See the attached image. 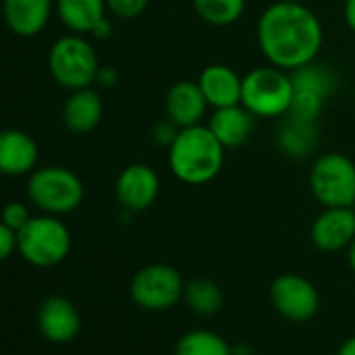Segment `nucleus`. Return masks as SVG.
Returning <instances> with one entry per match:
<instances>
[{
  "label": "nucleus",
  "instance_id": "473e14b6",
  "mask_svg": "<svg viewBox=\"0 0 355 355\" xmlns=\"http://www.w3.org/2000/svg\"><path fill=\"white\" fill-rule=\"evenodd\" d=\"M336 355H355V334L349 336L336 351Z\"/></svg>",
  "mask_w": 355,
  "mask_h": 355
},
{
  "label": "nucleus",
  "instance_id": "4be33fe9",
  "mask_svg": "<svg viewBox=\"0 0 355 355\" xmlns=\"http://www.w3.org/2000/svg\"><path fill=\"white\" fill-rule=\"evenodd\" d=\"M184 301L193 313L201 318H211L224 307V291L211 278H193L184 286Z\"/></svg>",
  "mask_w": 355,
  "mask_h": 355
},
{
  "label": "nucleus",
  "instance_id": "7ed1b4c3",
  "mask_svg": "<svg viewBox=\"0 0 355 355\" xmlns=\"http://www.w3.org/2000/svg\"><path fill=\"white\" fill-rule=\"evenodd\" d=\"M293 80L286 69L261 65L243 76L241 105L247 107L257 119L286 117L293 101Z\"/></svg>",
  "mask_w": 355,
  "mask_h": 355
},
{
  "label": "nucleus",
  "instance_id": "ddd939ff",
  "mask_svg": "<svg viewBox=\"0 0 355 355\" xmlns=\"http://www.w3.org/2000/svg\"><path fill=\"white\" fill-rule=\"evenodd\" d=\"M209 105L201 92L199 82L180 80L175 82L165 96V117H169L178 128L199 125L207 113Z\"/></svg>",
  "mask_w": 355,
  "mask_h": 355
},
{
  "label": "nucleus",
  "instance_id": "7c9ffc66",
  "mask_svg": "<svg viewBox=\"0 0 355 355\" xmlns=\"http://www.w3.org/2000/svg\"><path fill=\"white\" fill-rule=\"evenodd\" d=\"M90 36H92L94 40H109V38L113 36V24H111V19L105 17V19L90 32Z\"/></svg>",
  "mask_w": 355,
  "mask_h": 355
},
{
  "label": "nucleus",
  "instance_id": "58836bf2",
  "mask_svg": "<svg viewBox=\"0 0 355 355\" xmlns=\"http://www.w3.org/2000/svg\"><path fill=\"white\" fill-rule=\"evenodd\" d=\"M0 3H3V0H0Z\"/></svg>",
  "mask_w": 355,
  "mask_h": 355
},
{
  "label": "nucleus",
  "instance_id": "9b49d317",
  "mask_svg": "<svg viewBox=\"0 0 355 355\" xmlns=\"http://www.w3.org/2000/svg\"><path fill=\"white\" fill-rule=\"evenodd\" d=\"M311 245L322 253L347 251L355 239L353 207H324L309 228Z\"/></svg>",
  "mask_w": 355,
  "mask_h": 355
},
{
  "label": "nucleus",
  "instance_id": "f257e3e1",
  "mask_svg": "<svg viewBox=\"0 0 355 355\" xmlns=\"http://www.w3.org/2000/svg\"><path fill=\"white\" fill-rule=\"evenodd\" d=\"M324 30L318 15L303 3L278 0L257 21V46L263 59L280 69L293 71L318 59Z\"/></svg>",
  "mask_w": 355,
  "mask_h": 355
},
{
  "label": "nucleus",
  "instance_id": "393cba45",
  "mask_svg": "<svg viewBox=\"0 0 355 355\" xmlns=\"http://www.w3.org/2000/svg\"><path fill=\"white\" fill-rule=\"evenodd\" d=\"M326 98L311 94V92H301L295 90L293 92V101H291V109H288V117L295 119H303V121H318L322 111H324Z\"/></svg>",
  "mask_w": 355,
  "mask_h": 355
},
{
  "label": "nucleus",
  "instance_id": "2f4dec72",
  "mask_svg": "<svg viewBox=\"0 0 355 355\" xmlns=\"http://www.w3.org/2000/svg\"><path fill=\"white\" fill-rule=\"evenodd\" d=\"M343 19L347 24V28L355 34V0H345V5H343Z\"/></svg>",
  "mask_w": 355,
  "mask_h": 355
},
{
  "label": "nucleus",
  "instance_id": "2eb2a0df",
  "mask_svg": "<svg viewBox=\"0 0 355 355\" xmlns=\"http://www.w3.org/2000/svg\"><path fill=\"white\" fill-rule=\"evenodd\" d=\"M38 144L24 130H0V173L28 175L36 169Z\"/></svg>",
  "mask_w": 355,
  "mask_h": 355
},
{
  "label": "nucleus",
  "instance_id": "f704fd0d",
  "mask_svg": "<svg viewBox=\"0 0 355 355\" xmlns=\"http://www.w3.org/2000/svg\"><path fill=\"white\" fill-rule=\"evenodd\" d=\"M347 261H349V268H351L353 274H355V239H353V243H351L349 249H347Z\"/></svg>",
  "mask_w": 355,
  "mask_h": 355
},
{
  "label": "nucleus",
  "instance_id": "4468645a",
  "mask_svg": "<svg viewBox=\"0 0 355 355\" xmlns=\"http://www.w3.org/2000/svg\"><path fill=\"white\" fill-rule=\"evenodd\" d=\"M0 7L5 24L15 36L34 38L49 26L55 0H3Z\"/></svg>",
  "mask_w": 355,
  "mask_h": 355
},
{
  "label": "nucleus",
  "instance_id": "dca6fc26",
  "mask_svg": "<svg viewBox=\"0 0 355 355\" xmlns=\"http://www.w3.org/2000/svg\"><path fill=\"white\" fill-rule=\"evenodd\" d=\"M197 82H199L201 92H203V96L211 109L241 105L243 78L230 65H224V63L207 65L199 73Z\"/></svg>",
  "mask_w": 355,
  "mask_h": 355
},
{
  "label": "nucleus",
  "instance_id": "f03ea898",
  "mask_svg": "<svg viewBox=\"0 0 355 355\" xmlns=\"http://www.w3.org/2000/svg\"><path fill=\"white\" fill-rule=\"evenodd\" d=\"M167 150L171 173L189 187H203L216 180L226 159L224 144L203 123L180 128Z\"/></svg>",
  "mask_w": 355,
  "mask_h": 355
},
{
  "label": "nucleus",
  "instance_id": "20e7f679",
  "mask_svg": "<svg viewBox=\"0 0 355 355\" xmlns=\"http://www.w3.org/2000/svg\"><path fill=\"white\" fill-rule=\"evenodd\" d=\"M309 191L322 207H355V161L336 150L315 157Z\"/></svg>",
  "mask_w": 355,
  "mask_h": 355
},
{
  "label": "nucleus",
  "instance_id": "5701e85b",
  "mask_svg": "<svg viewBox=\"0 0 355 355\" xmlns=\"http://www.w3.org/2000/svg\"><path fill=\"white\" fill-rule=\"evenodd\" d=\"M199 19L214 28L234 26L247 7V0H193Z\"/></svg>",
  "mask_w": 355,
  "mask_h": 355
},
{
  "label": "nucleus",
  "instance_id": "bb28decb",
  "mask_svg": "<svg viewBox=\"0 0 355 355\" xmlns=\"http://www.w3.org/2000/svg\"><path fill=\"white\" fill-rule=\"evenodd\" d=\"M30 220H32V216H30L28 205H24V203H19V201L7 203V205L3 207V214H0V222L7 224V226H9L11 230H15V232H19Z\"/></svg>",
  "mask_w": 355,
  "mask_h": 355
},
{
  "label": "nucleus",
  "instance_id": "c9c22d12",
  "mask_svg": "<svg viewBox=\"0 0 355 355\" xmlns=\"http://www.w3.org/2000/svg\"><path fill=\"white\" fill-rule=\"evenodd\" d=\"M293 3H303V0H293Z\"/></svg>",
  "mask_w": 355,
  "mask_h": 355
},
{
  "label": "nucleus",
  "instance_id": "a878e982",
  "mask_svg": "<svg viewBox=\"0 0 355 355\" xmlns=\"http://www.w3.org/2000/svg\"><path fill=\"white\" fill-rule=\"evenodd\" d=\"M148 3L150 0H107V11L117 19L130 21L140 17L146 11Z\"/></svg>",
  "mask_w": 355,
  "mask_h": 355
},
{
  "label": "nucleus",
  "instance_id": "e433bc0d",
  "mask_svg": "<svg viewBox=\"0 0 355 355\" xmlns=\"http://www.w3.org/2000/svg\"><path fill=\"white\" fill-rule=\"evenodd\" d=\"M353 96H355V84H353Z\"/></svg>",
  "mask_w": 355,
  "mask_h": 355
},
{
  "label": "nucleus",
  "instance_id": "c85d7f7f",
  "mask_svg": "<svg viewBox=\"0 0 355 355\" xmlns=\"http://www.w3.org/2000/svg\"><path fill=\"white\" fill-rule=\"evenodd\" d=\"M17 251V232L0 222V263L7 261Z\"/></svg>",
  "mask_w": 355,
  "mask_h": 355
},
{
  "label": "nucleus",
  "instance_id": "423d86ee",
  "mask_svg": "<svg viewBox=\"0 0 355 355\" xmlns=\"http://www.w3.org/2000/svg\"><path fill=\"white\" fill-rule=\"evenodd\" d=\"M17 251L36 268L59 266L71 251V232L57 216L32 218L17 232Z\"/></svg>",
  "mask_w": 355,
  "mask_h": 355
},
{
  "label": "nucleus",
  "instance_id": "1a4fd4ad",
  "mask_svg": "<svg viewBox=\"0 0 355 355\" xmlns=\"http://www.w3.org/2000/svg\"><path fill=\"white\" fill-rule=\"evenodd\" d=\"M274 309L291 322H307L320 311V293L311 280L301 274H280L270 284Z\"/></svg>",
  "mask_w": 355,
  "mask_h": 355
},
{
  "label": "nucleus",
  "instance_id": "a211bd4d",
  "mask_svg": "<svg viewBox=\"0 0 355 355\" xmlns=\"http://www.w3.org/2000/svg\"><path fill=\"white\" fill-rule=\"evenodd\" d=\"M320 144L318 121H303L288 117L280 123L276 132V146L282 155L291 159H307L315 153Z\"/></svg>",
  "mask_w": 355,
  "mask_h": 355
},
{
  "label": "nucleus",
  "instance_id": "4c0bfd02",
  "mask_svg": "<svg viewBox=\"0 0 355 355\" xmlns=\"http://www.w3.org/2000/svg\"><path fill=\"white\" fill-rule=\"evenodd\" d=\"M0 46H3V40H0Z\"/></svg>",
  "mask_w": 355,
  "mask_h": 355
},
{
  "label": "nucleus",
  "instance_id": "9d476101",
  "mask_svg": "<svg viewBox=\"0 0 355 355\" xmlns=\"http://www.w3.org/2000/svg\"><path fill=\"white\" fill-rule=\"evenodd\" d=\"M159 173L146 163H132L123 167L115 182L117 203L130 214H140L153 207V203L159 197Z\"/></svg>",
  "mask_w": 355,
  "mask_h": 355
},
{
  "label": "nucleus",
  "instance_id": "412c9836",
  "mask_svg": "<svg viewBox=\"0 0 355 355\" xmlns=\"http://www.w3.org/2000/svg\"><path fill=\"white\" fill-rule=\"evenodd\" d=\"M291 73V80H293V88L295 90H301V92H311V94H318L322 98H330V94L338 88V76L336 71L326 65V63H318L311 61V63H305Z\"/></svg>",
  "mask_w": 355,
  "mask_h": 355
},
{
  "label": "nucleus",
  "instance_id": "6e6552de",
  "mask_svg": "<svg viewBox=\"0 0 355 355\" xmlns=\"http://www.w3.org/2000/svg\"><path fill=\"white\" fill-rule=\"evenodd\" d=\"M184 286L182 274L173 266L148 263L132 276L130 297L146 311H165L184 299Z\"/></svg>",
  "mask_w": 355,
  "mask_h": 355
},
{
  "label": "nucleus",
  "instance_id": "6ab92c4d",
  "mask_svg": "<svg viewBox=\"0 0 355 355\" xmlns=\"http://www.w3.org/2000/svg\"><path fill=\"white\" fill-rule=\"evenodd\" d=\"M103 119V98L90 86L82 90H73L63 107V121L76 134L92 132Z\"/></svg>",
  "mask_w": 355,
  "mask_h": 355
},
{
  "label": "nucleus",
  "instance_id": "39448f33",
  "mask_svg": "<svg viewBox=\"0 0 355 355\" xmlns=\"http://www.w3.org/2000/svg\"><path fill=\"white\" fill-rule=\"evenodd\" d=\"M28 197L38 209L49 216H65L82 205L84 184L71 169L49 165L30 173Z\"/></svg>",
  "mask_w": 355,
  "mask_h": 355
},
{
  "label": "nucleus",
  "instance_id": "aec40b11",
  "mask_svg": "<svg viewBox=\"0 0 355 355\" xmlns=\"http://www.w3.org/2000/svg\"><path fill=\"white\" fill-rule=\"evenodd\" d=\"M55 11L61 24L80 36H90L109 13L107 0H55Z\"/></svg>",
  "mask_w": 355,
  "mask_h": 355
},
{
  "label": "nucleus",
  "instance_id": "c756f323",
  "mask_svg": "<svg viewBox=\"0 0 355 355\" xmlns=\"http://www.w3.org/2000/svg\"><path fill=\"white\" fill-rule=\"evenodd\" d=\"M119 80V73L115 67L111 65H101L98 67V73H96V86L101 88H113Z\"/></svg>",
  "mask_w": 355,
  "mask_h": 355
},
{
  "label": "nucleus",
  "instance_id": "72a5a7b5",
  "mask_svg": "<svg viewBox=\"0 0 355 355\" xmlns=\"http://www.w3.org/2000/svg\"><path fill=\"white\" fill-rule=\"evenodd\" d=\"M232 355H253V349L247 343H239L236 347H232Z\"/></svg>",
  "mask_w": 355,
  "mask_h": 355
},
{
  "label": "nucleus",
  "instance_id": "f3484780",
  "mask_svg": "<svg viewBox=\"0 0 355 355\" xmlns=\"http://www.w3.org/2000/svg\"><path fill=\"white\" fill-rule=\"evenodd\" d=\"M255 119L257 117L247 107L232 105V107L214 109L207 128L224 144V148H239L253 136Z\"/></svg>",
  "mask_w": 355,
  "mask_h": 355
},
{
  "label": "nucleus",
  "instance_id": "cd10ccee",
  "mask_svg": "<svg viewBox=\"0 0 355 355\" xmlns=\"http://www.w3.org/2000/svg\"><path fill=\"white\" fill-rule=\"evenodd\" d=\"M178 132H180V128H178L169 117H163V119H159V121L153 125V132H150V134H153V140H155L157 144L169 148V144L175 140Z\"/></svg>",
  "mask_w": 355,
  "mask_h": 355
},
{
  "label": "nucleus",
  "instance_id": "0eeeda50",
  "mask_svg": "<svg viewBox=\"0 0 355 355\" xmlns=\"http://www.w3.org/2000/svg\"><path fill=\"white\" fill-rule=\"evenodd\" d=\"M98 67L94 46L80 34L59 38L49 51V69L55 82L71 92L96 84Z\"/></svg>",
  "mask_w": 355,
  "mask_h": 355
},
{
  "label": "nucleus",
  "instance_id": "b1692460",
  "mask_svg": "<svg viewBox=\"0 0 355 355\" xmlns=\"http://www.w3.org/2000/svg\"><path fill=\"white\" fill-rule=\"evenodd\" d=\"M175 355H232V345L211 330H191L178 338Z\"/></svg>",
  "mask_w": 355,
  "mask_h": 355
},
{
  "label": "nucleus",
  "instance_id": "f8f14e48",
  "mask_svg": "<svg viewBox=\"0 0 355 355\" xmlns=\"http://www.w3.org/2000/svg\"><path fill=\"white\" fill-rule=\"evenodd\" d=\"M38 330L51 343H69L80 334L82 318L78 307L61 295H53L38 307Z\"/></svg>",
  "mask_w": 355,
  "mask_h": 355
}]
</instances>
